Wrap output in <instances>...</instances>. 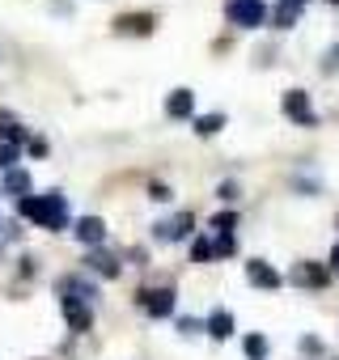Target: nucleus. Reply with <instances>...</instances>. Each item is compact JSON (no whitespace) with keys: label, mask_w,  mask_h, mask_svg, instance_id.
<instances>
[{"label":"nucleus","mask_w":339,"mask_h":360,"mask_svg":"<svg viewBox=\"0 0 339 360\" xmlns=\"http://www.w3.org/2000/svg\"><path fill=\"white\" fill-rule=\"evenodd\" d=\"M331 5H339V0H331Z\"/></svg>","instance_id":"bb28decb"},{"label":"nucleus","mask_w":339,"mask_h":360,"mask_svg":"<svg viewBox=\"0 0 339 360\" xmlns=\"http://www.w3.org/2000/svg\"><path fill=\"white\" fill-rule=\"evenodd\" d=\"M196 110V94L191 89H174V94H170V102H165V115L170 119H187Z\"/></svg>","instance_id":"6e6552de"},{"label":"nucleus","mask_w":339,"mask_h":360,"mask_svg":"<svg viewBox=\"0 0 339 360\" xmlns=\"http://www.w3.org/2000/svg\"><path fill=\"white\" fill-rule=\"evenodd\" d=\"M196 225V217L191 212H179V217H170V221H161L153 233L161 238V242H179V238H187V229Z\"/></svg>","instance_id":"423d86ee"},{"label":"nucleus","mask_w":339,"mask_h":360,"mask_svg":"<svg viewBox=\"0 0 339 360\" xmlns=\"http://www.w3.org/2000/svg\"><path fill=\"white\" fill-rule=\"evenodd\" d=\"M18 212L22 217H30V221H39L43 229H64L68 225V200L64 195H26V200H18Z\"/></svg>","instance_id":"f257e3e1"},{"label":"nucleus","mask_w":339,"mask_h":360,"mask_svg":"<svg viewBox=\"0 0 339 360\" xmlns=\"http://www.w3.org/2000/svg\"><path fill=\"white\" fill-rule=\"evenodd\" d=\"M13 165H18V148H13V144H0V169L9 174Z\"/></svg>","instance_id":"412c9836"},{"label":"nucleus","mask_w":339,"mask_h":360,"mask_svg":"<svg viewBox=\"0 0 339 360\" xmlns=\"http://www.w3.org/2000/svg\"><path fill=\"white\" fill-rule=\"evenodd\" d=\"M217 255H234V233H221L217 238Z\"/></svg>","instance_id":"b1692460"},{"label":"nucleus","mask_w":339,"mask_h":360,"mask_svg":"<svg viewBox=\"0 0 339 360\" xmlns=\"http://www.w3.org/2000/svg\"><path fill=\"white\" fill-rule=\"evenodd\" d=\"M60 309H64V318H68V326H72L77 335H85V330H89L94 314H89V305H85L81 297H60Z\"/></svg>","instance_id":"39448f33"},{"label":"nucleus","mask_w":339,"mask_h":360,"mask_svg":"<svg viewBox=\"0 0 339 360\" xmlns=\"http://www.w3.org/2000/svg\"><path fill=\"white\" fill-rule=\"evenodd\" d=\"M148 195H153L157 204H165V200H170V187H161V183H153V187H148Z\"/></svg>","instance_id":"393cba45"},{"label":"nucleus","mask_w":339,"mask_h":360,"mask_svg":"<svg viewBox=\"0 0 339 360\" xmlns=\"http://www.w3.org/2000/svg\"><path fill=\"white\" fill-rule=\"evenodd\" d=\"M246 356H250V360H263V356H267V339H263V335H250V339H246Z\"/></svg>","instance_id":"6ab92c4d"},{"label":"nucleus","mask_w":339,"mask_h":360,"mask_svg":"<svg viewBox=\"0 0 339 360\" xmlns=\"http://www.w3.org/2000/svg\"><path fill=\"white\" fill-rule=\"evenodd\" d=\"M326 280H331V271L322 263H297L293 267V284H301V288H322Z\"/></svg>","instance_id":"0eeeda50"},{"label":"nucleus","mask_w":339,"mask_h":360,"mask_svg":"<svg viewBox=\"0 0 339 360\" xmlns=\"http://www.w3.org/2000/svg\"><path fill=\"white\" fill-rule=\"evenodd\" d=\"M22 140H26V127H22L9 110H0V144H13V148H18Z\"/></svg>","instance_id":"1a4fd4ad"},{"label":"nucleus","mask_w":339,"mask_h":360,"mask_svg":"<svg viewBox=\"0 0 339 360\" xmlns=\"http://www.w3.org/2000/svg\"><path fill=\"white\" fill-rule=\"evenodd\" d=\"M89 267H94L102 280H115V276H119V259L106 255V250H94V255H89Z\"/></svg>","instance_id":"4468645a"},{"label":"nucleus","mask_w":339,"mask_h":360,"mask_svg":"<svg viewBox=\"0 0 339 360\" xmlns=\"http://www.w3.org/2000/svg\"><path fill=\"white\" fill-rule=\"evenodd\" d=\"M322 72H339V43L326 51V60H322Z\"/></svg>","instance_id":"5701e85b"},{"label":"nucleus","mask_w":339,"mask_h":360,"mask_svg":"<svg viewBox=\"0 0 339 360\" xmlns=\"http://www.w3.org/2000/svg\"><path fill=\"white\" fill-rule=\"evenodd\" d=\"M225 127V115H204V119H196V131L200 136H212V131H221Z\"/></svg>","instance_id":"f3484780"},{"label":"nucleus","mask_w":339,"mask_h":360,"mask_svg":"<svg viewBox=\"0 0 339 360\" xmlns=\"http://www.w3.org/2000/svg\"><path fill=\"white\" fill-rule=\"evenodd\" d=\"M234 225H238V217H234V212H217V217H212V229H217V233H229Z\"/></svg>","instance_id":"aec40b11"},{"label":"nucleus","mask_w":339,"mask_h":360,"mask_svg":"<svg viewBox=\"0 0 339 360\" xmlns=\"http://www.w3.org/2000/svg\"><path fill=\"white\" fill-rule=\"evenodd\" d=\"M297 18H301V5H297V0H280L271 22H276L280 30H293V26H297Z\"/></svg>","instance_id":"2eb2a0df"},{"label":"nucleus","mask_w":339,"mask_h":360,"mask_svg":"<svg viewBox=\"0 0 339 360\" xmlns=\"http://www.w3.org/2000/svg\"><path fill=\"white\" fill-rule=\"evenodd\" d=\"M204 330H208L212 339H229V335H234V314H229V309H217V314L204 322Z\"/></svg>","instance_id":"f8f14e48"},{"label":"nucleus","mask_w":339,"mask_h":360,"mask_svg":"<svg viewBox=\"0 0 339 360\" xmlns=\"http://www.w3.org/2000/svg\"><path fill=\"white\" fill-rule=\"evenodd\" d=\"M140 309L148 318H170L174 314V288H144L140 292Z\"/></svg>","instance_id":"7ed1b4c3"},{"label":"nucleus","mask_w":339,"mask_h":360,"mask_svg":"<svg viewBox=\"0 0 339 360\" xmlns=\"http://www.w3.org/2000/svg\"><path fill=\"white\" fill-rule=\"evenodd\" d=\"M246 280H250V284H259V288H280V276H276L267 263H259V259H255V263H246Z\"/></svg>","instance_id":"9b49d317"},{"label":"nucleus","mask_w":339,"mask_h":360,"mask_svg":"<svg viewBox=\"0 0 339 360\" xmlns=\"http://www.w3.org/2000/svg\"><path fill=\"white\" fill-rule=\"evenodd\" d=\"M225 13H229L234 26H246V30H255V26L267 22V5H263V0H229Z\"/></svg>","instance_id":"f03ea898"},{"label":"nucleus","mask_w":339,"mask_h":360,"mask_svg":"<svg viewBox=\"0 0 339 360\" xmlns=\"http://www.w3.org/2000/svg\"><path fill=\"white\" fill-rule=\"evenodd\" d=\"M77 238H81L85 246H102V238H106V225H102L98 217H85V221H77Z\"/></svg>","instance_id":"9d476101"},{"label":"nucleus","mask_w":339,"mask_h":360,"mask_svg":"<svg viewBox=\"0 0 339 360\" xmlns=\"http://www.w3.org/2000/svg\"><path fill=\"white\" fill-rule=\"evenodd\" d=\"M297 5H301V0H297Z\"/></svg>","instance_id":"cd10ccee"},{"label":"nucleus","mask_w":339,"mask_h":360,"mask_svg":"<svg viewBox=\"0 0 339 360\" xmlns=\"http://www.w3.org/2000/svg\"><path fill=\"white\" fill-rule=\"evenodd\" d=\"M115 30H119V34H148V30H153V18H148V13H132V18H119Z\"/></svg>","instance_id":"ddd939ff"},{"label":"nucleus","mask_w":339,"mask_h":360,"mask_svg":"<svg viewBox=\"0 0 339 360\" xmlns=\"http://www.w3.org/2000/svg\"><path fill=\"white\" fill-rule=\"evenodd\" d=\"M280 110H284L288 119H297L301 127H314V123H318V119H314V110H309L305 89H288V94H284V102H280Z\"/></svg>","instance_id":"20e7f679"},{"label":"nucleus","mask_w":339,"mask_h":360,"mask_svg":"<svg viewBox=\"0 0 339 360\" xmlns=\"http://www.w3.org/2000/svg\"><path fill=\"white\" fill-rule=\"evenodd\" d=\"M335 225H339V221H335Z\"/></svg>","instance_id":"c85d7f7f"},{"label":"nucleus","mask_w":339,"mask_h":360,"mask_svg":"<svg viewBox=\"0 0 339 360\" xmlns=\"http://www.w3.org/2000/svg\"><path fill=\"white\" fill-rule=\"evenodd\" d=\"M179 330H183V335H200L204 322H200V318H179Z\"/></svg>","instance_id":"4be33fe9"},{"label":"nucleus","mask_w":339,"mask_h":360,"mask_svg":"<svg viewBox=\"0 0 339 360\" xmlns=\"http://www.w3.org/2000/svg\"><path fill=\"white\" fill-rule=\"evenodd\" d=\"M5 191L18 195V200H26V195H30V174H26V169H9V174H5Z\"/></svg>","instance_id":"dca6fc26"},{"label":"nucleus","mask_w":339,"mask_h":360,"mask_svg":"<svg viewBox=\"0 0 339 360\" xmlns=\"http://www.w3.org/2000/svg\"><path fill=\"white\" fill-rule=\"evenodd\" d=\"M191 255H196V259H200V263H208V259H212V255H217V246H212V242H208V238H196V242H191Z\"/></svg>","instance_id":"a211bd4d"},{"label":"nucleus","mask_w":339,"mask_h":360,"mask_svg":"<svg viewBox=\"0 0 339 360\" xmlns=\"http://www.w3.org/2000/svg\"><path fill=\"white\" fill-rule=\"evenodd\" d=\"M331 267H335V271H339V246H335V250H331Z\"/></svg>","instance_id":"a878e982"}]
</instances>
